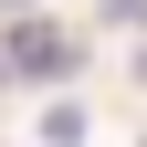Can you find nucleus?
Instances as JSON below:
<instances>
[{
	"label": "nucleus",
	"instance_id": "nucleus-3",
	"mask_svg": "<svg viewBox=\"0 0 147 147\" xmlns=\"http://www.w3.org/2000/svg\"><path fill=\"white\" fill-rule=\"evenodd\" d=\"M11 11H21V0H0V21H11Z\"/></svg>",
	"mask_w": 147,
	"mask_h": 147
},
{
	"label": "nucleus",
	"instance_id": "nucleus-4",
	"mask_svg": "<svg viewBox=\"0 0 147 147\" xmlns=\"http://www.w3.org/2000/svg\"><path fill=\"white\" fill-rule=\"evenodd\" d=\"M137 74H147V53H137Z\"/></svg>",
	"mask_w": 147,
	"mask_h": 147
},
{
	"label": "nucleus",
	"instance_id": "nucleus-2",
	"mask_svg": "<svg viewBox=\"0 0 147 147\" xmlns=\"http://www.w3.org/2000/svg\"><path fill=\"white\" fill-rule=\"evenodd\" d=\"M42 147H84V105H42Z\"/></svg>",
	"mask_w": 147,
	"mask_h": 147
},
{
	"label": "nucleus",
	"instance_id": "nucleus-1",
	"mask_svg": "<svg viewBox=\"0 0 147 147\" xmlns=\"http://www.w3.org/2000/svg\"><path fill=\"white\" fill-rule=\"evenodd\" d=\"M74 63H84V42H63L53 21H21L0 42V84H74Z\"/></svg>",
	"mask_w": 147,
	"mask_h": 147
}]
</instances>
